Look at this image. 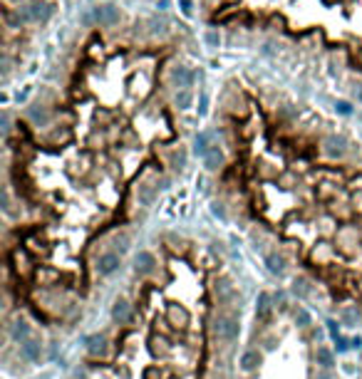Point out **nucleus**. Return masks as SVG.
Returning <instances> with one entry per match:
<instances>
[{"label":"nucleus","instance_id":"1","mask_svg":"<svg viewBox=\"0 0 362 379\" xmlns=\"http://www.w3.org/2000/svg\"><path fill=\"white\" fill-rule=\"evenodd\" d=\"M92 20L97 25H104V27H114L122 20V10L114 3H104V5H95L92 8Z\"/></svg>","mask_w":362,"mask_h":379},{"label":"nucleus","instance_id":"2","mask_svg":"<svg viewBox=\"0 0 362 379\" xmlns=\"http://www.w3.org/2000/svg\"><path fill=\"white\" fill-rule=\"evenodd\" d=\"M323 154L328 159H342L347 154V141L342 136H338V134H328L323 139Z\"/></svg>","mask_w":362,"mask_h":379},{"label":"nucleus","instance_id":"3","mask_svg":"<svg viewBox=\"0 0 362 379\" xmlns=\"http://www.w3.org/2000/svg\"><path fill=\"white\" fill-rule=\"evenodd\" d=\"M27 13H30V22H48L55 13L52 3H45V0H37V3H30L27 5Z\"/></svg>","mask_w":362,"mask_h":379},{"label":"nucleus","instance_id":"4","mask_svg":"<svg viewBox=\"0 0 362 379\" xmlns=\"http://www.w3.org/2000/svg\"><path fill=\"white\" fill-rule=\"evenodd\" d=\"M171 82L179 89H186V87L193 85V72L189 67H184V65H176V67H171Z\"/></svg>","mask_w":362,"mask_h":379},{"label":"nucleus","instance_id":"5","mask_svg":"<svg viewBox=\"0 0 362 379\" xmlns=\"http://www.w3.org/2000/svg\"><path fill=\"white\" fill-rule=\"evenodd\" d=\"M216 334L223 339H236L238 337V322L233 317H221L216 322Z\"/></svg>","mask_w":362,"mask_h":379},{"label":"nucleus","instance_id":"6","mask_svg":"<svg viewBox=\"0 0 362 379\" xmlns=\"http://www.w3.org/2000/svg\"><path fill=\"white\" fill-rule=\"evenodd\" d=\"M204 166H206L209 171H216V169H221V166H223V151H221V146H218V144H214V146L206 151V156H204Z\"/></svg>","mask_w":362,"mask_h":379},{"label":"nucleus","instance_id":"7","mask_svg":"<svg viewBox=\"0 0 362 379\" xmlns=\"http://www.w3.org/2000/svg\"><path fill=\"white\" fill-rule=\"evenodd\" d=\"M117 265H119V255L117 253H104L99 258V263H97V270H99V275H109V273L117 270Z\"/></svg>","mask_w":362,"mask_h":379},{"label":"nucleus","instance_id":"8","mask_svg":"<svg viewBox=\"0 0 362 379\" xmlns=\"http://www.w3.org/2000/svg\"><path fill=\"white\" fill-rule=\"evenodd\" d=\"M154 265H156V260H154V255L146 253V250H142V253L134 258V268H137V273H151V270H154Z\"/></svg>","mask_w":362,"mask_h":379},{"label":"nucleus","instance_id":"9","mask_svg":"<svg viewBox=\"0 0 362 379\" xmlns=\"http://www.w3.org/2000/svg\"><path fill=\"white\" fill-rule=\"evenodd\" d=\"M211 146H214V144H211V134H209V132L196 134V139H193V154H196V156H206V151H209Z\"/></svg>","mask_w":362,"mask_h":379},{"label":"nucleus","instance_id":"10","mask_svg":"<svg viewBox=\"0 0 362 379\" xmlns=\"http://www.w3.org/2000/svg\"><path fill=\"white\" fill-rule=\"evenodd\" d=\"M27 117H30V122L35 124V127H45L48 122H50V114H48V109L45 107H30V111H27Z\"/></svg>","mask_w":362,"mask_h":379},{"label":"nucleus","instance_id":"11","mask_svg":"<svg viewBox=\"0 0 362 379\" xmlns=\"http://www.w3.org/2000/svg\"><path fill=\"white\" fill-rule=\"evenodd\" d=\"M174 104H176V109H191L193 107V92L186 87V89H176V94H174Z\"/></svg>","mask_w":362,"mask_h":379},{"label":"nucleus","instance_id":"12","mask_svg":"<svg viewBox=\"0 0 362 379\" xmlns=\"http://www.w3.org/2000/svg\"><path fill=\"white\" fill-rule=\"evenodd\" d=\"M129 315H132L129 302H127V300H117V302H114V308H112V317H114L117 322H127Z\"/></svg>","mask_w":362,"mask_h":379},{"label":"nucleus","instance_id":"13","mask_svg":"<svg viewBox=\"0 0 362 379\" xmlns=\"http://www.w3.org/2000/svg\"><path fill=\"white\" fill-rule=\"evenodd\" d=\"M265 265H268V270H270V273L280 275V273L286 270V258H283V255H278V253H268V255H265Z\"/></svg>","mask_w":362,"mask_h":379},{"label":"nucleus","instance_id":"14","mask_svg":"<svg viewBox=\"0 0 362 379\" xmlns=\"http://www.w3.org/2000/svg\"><path fill=\"white\" fill-rule=\"evenodd\" d=\"M270 308H273V305H270V295H268V292H261V295H258V308H256L258 317H261V320H268V317H270Z\"/></svg>","mask_w":362,"mask_h":379},{"label":"nucleus","instance_id":"15","mask_svg":"<svg viewBox=\"0 0 362 379\" xmlns=\"http://www.w3.org/2000/svg\"><path fill=\"white\" fill-rule=\"evenodd\" d=\"M85 342H87L90 355H102V352H104V345H107V339H104L102 334H92V337L85 339Z\"/></svg>","mask_w":362,"mask_h":379},{"label":"nucleus","instance_id":"16","mask_svg":"<svg viewBox=\"0 0 362 379\" xmlns=\"http://www.w3.org/2000/svg\"><path fill=\"white\" fill-rule=\"evenodd\" d=\"M27 332H30V327H27V322L25 320H15L13 322V327H10V334H13V339H27Z\"/></svg>","mask_w":362,"mask_h":379},{"label":"nucleus","instance_id":"17","mask_svg":"<svg viewBox=\"0 0 362 379\" xmlns=\"http://www.w3.org/2000/svg\"><path fill=\"white\" fill-rule=\"evenodd\" d=\"M169 320H171L174 325H186V322H189V312H186L184 308H179V305H171V308H169Z\"/></svg>","mask_w":362,"mask_h":379},{"label":"nucleus","instance_id":"18","mask_svg":"<svg viewBox=\"0 0 362 379\" xmlns=\"http://www.w3.org/2000/svg\"><path fill=\"white\" fill-rule=\"evenodd\" d=\"M258 364H261V355L258 352H246L243 357H241V367H243L246 372H253Z\"/></svg>","mask_w":362,"mask_h":379},{"label":"nucleus","instance_id":"19","mask_svg":"<svg viewBox=\"0 0 362 379\" xmlns=\"http://www.w3.org/2000/svg\"><path fill=\"white\" fill-rule=\"evenodd\" d=\"M40 352H43V350H40V345L32 342V339H27V342L23 345V355H25L30 362H40Z\"/></svg>","mask_w":362,"mask_h":379},{"label":"nucleus","instance_id":"20","mask_svg":"<svg viewBox=\"0 0 362 379\" xmlns=\"http://www.w3.org/2000/svg\"><path fill=\"white\" fill-rule=\"evenodd\" d=\"M317 364L325 367V369H330L335 364V357H333V352L328 347H317Z\"/></svg>","mask_w":362,"mask_h":379},{"label":"nucleus","instance_id":"21","mask_svg":"<svg viewBox=\"0 0 362 379\" xmlns=\"http://www.w3.org/2000/svg\"><path fill=\"white\" fill-rule=\"evenodd\" d=\"M206 45H209V47H218V45H221V35H218L216 30H209V32H206Z\"/></svg>","mask_w":362,"mask_h":379},{"label":"nucleus","instance_id":"22","mask_svg":"<svg viewBox=\"0 0 362 379\" xmlns=\"http://www.w3.org/2000/svg\"><path fill=\"white\" fill-rule=\"evenodd\" d=\"M295 322H298L300 327H305V325H310V315H308L303 308H298V310H295Z\"/></svg>","mask_w":362,"mask_h":379},{"label":"nucleus","instance_id":"23","mask_svg":"<svg viewBox=\"0 0 362 379\" xmlns=\"http://www.w3.org/2000/svg\"><path fill=\"white\" fill-rule=\"evenodd\" d=\"M216 292H218L221 297H228V295H231V285L221 280V283H216Z\"/></svg>","mask_w":362,"mask_h":379},{"label":"nucleus","instance_id":"24","mask_svg":"<svg viewBox=\"0 0 362 379\" xmlns=\"http://www.w3.org/2000/svg\"><path fill=\"white\" fill-rule=\"evenodd\" d=\"M342 320H345L347 325H355V322L360 320V315H357L355 310H345V312H342Z\"/></svg>","mask_w":362,"mask_h":379},{"label":"nucleus","instance_id":"25","mask_svg":"<svg viewBox=\"0 0 362 379\" xmlns=\"http://www.w3.org/2000/svg\"><path fill=\"white\" fill-rule=\"evenodd\" d=\"M335 109L340 111V114H345V117H350V114H352V107H350L347 102H338V104H335Z\"/></svg>","mask_w":362,"mask_h":379},{"label":"nucleus","instance_id":"26","mask_svg":"<svg viewBox=\"0 0 362 379\" xmlns=\"http://www.w3.org/2000/svg\"><path fill=\"white\" fill-rule=\"evenodd\" d=\"M293 290H295V295H308V283L305 280H295Z\"/></svg>","mask_w":362,"mask_h":379},{"label":"nucleus","instance_id":"27","mask_svg":"<svg viewBox=\"0 0 362 379\" xmlns=\"http://www.w3.org/2000/svg\"><path fill=\"white\" fill-rule=\"evenodd\" d=\"M144 379H162V374H159L156 367H146L144 369Z\"/></svg>","mask_w":362,"mask_h":379},{"label":"nucleus","instance_id":"28","mask_svg":"<svg viewBox=\"0 0 362 379\" xmlns=\"http://www.w3.org/2000/svg\"><path fill=\"white\" fill-rule=\"evenodd\" d=\"M164 30H167V22H159V20H151V32H154V35H156V32H159V35H162Z\"/></svg>","mask_w":362,"mask_h":379},{"label":"nucleus","instance_id":"29","mask_svg":"<svg viewBox=\"0 0 362 379\" xmlns=\"http://www.w3.org/2000/svg\"><path fill=\"white\" fill-rule=\"evenodd\" d=\"M206 109H209V97H206V94H201V102H198V114H206Z\"/></svg>","mask_w":362,"mask_h":379},{"label":"nucleus","instance_id":"30","mask_svg":"<svg viewBox=\"0 0 362 379\" xmlns=\"http://www.w3.org/2000/svg\"><path fill=\"white\" fill-rule=\"evenodd\" d=\"M211 211H214L216 216H221V218L226 216V213H223V208H221V203H214V206H211Z\"/></svg>","mask_w":362,"mask_h":379},{"label":"nucleus","instance_id":"31","mask_svg":"<svg viewBox=\"0 0 362 379\" xmlns=\"http://www.w3.org/2000/svg\"><path fill=\"white\" fill-rule=\"evenodd\" d=\"M181 8H184V13L189 15V13H191V0H181Z\"/></svg>","mask_w":362,"mask_h":379},{"label":"nucleus","instance_id":"32","mask_svg":"<svg viewBox=\"0 0 362 379\" xmlns=\"http://www.w3.org/2000/svg\"><path fill=\"white\" fill-rule=\"evenodd\" d=\"M315 379H330V374H328V372H320V374H317Z\"/></svg>","mask_w":362,"mask_h":379},{"label":"nucleus","instance_id":"33","mask_svg":"<svg viewBox=\"0 0 362 379\" xmlns=\"http://www.w3.org/2000/svg\"><path fill=\"white\" fill-rule=\"evenodd\" d=\"M8 3H20V0H8Z\"/></svg>","mask_w":362,"mask_h":379},{"label":"nucleus","instance_id":"34","mask_svg":"<svg viewBox=\"0 0 362 379\" xmlns=\"http://www.w3.org/2000/svg\"><path fill=\"white\" fill-rule=\"evenodd\" d=\"M360 62H362V52H360Z\"/></svg>","mask_w":362,"mask_h":379}]
</instances>
